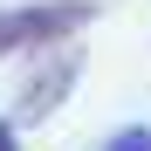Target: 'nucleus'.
Returning <instances> with one entry per match:
<instances>
[{
    "label": "nucleus",
    "mask_w": 151,
    "mask_h": 151,
    "mask_svg": "<svg viewBox=\"0 0 151 151\" xmlns=\"http://www.w3.org/2000/svg\"><path fill=\"white\" fill-rule=\"evenodd\" d=\"M96 21V0H28V7H7L0 14V62L7 55H28V48H55L76 28Z\"/></svg>",
    "instance_id": "obj_1"
},
{
    "label": "nucleus",
    "mask_w": 151,
    "mask_h": 151,
    "mask_svg": "<svg viewBox=\"0 0 151 151\" xmlns=\"http://www.w3.org/2000/svg\"><path fill=\"white\" fill-rule=\"evenodd\" d=\"M103 151H151V124H124V131H110Z\"/></svg>",
    "instance_id": "obj_3"
},
{
    "label": "nucleus",
    "mask_w": 151,
    "mask_h": 151,
    "mask_svg": "<svg viewBox=\"0 0 151 151\" xmlns=\"http://www.w3.org/2000/svg\"><path fill=\"white\" fill-rule=\"evenodd\" d=\"M0 151H21V117H0Z\"/></svg>",
    "instance_id": "obj_4"
},
{
    "label": "nucleus",
    "mask_w": 151,
    "mask_h": 151,
    "mask_svg": "<svg viewBox=\"0 0 151 151\" xmlns=\"http://www.w3.org/2000/svg\"><path fill=\"white\" fill-rule=\"evenodd\" d=\"M76 76H83V55H55L48 69H35L28 89H21V103H14V117H21V124H41V117L76 89Z\"/></svg>",
    "instance_id": "obj_2"
}]
</instances>
